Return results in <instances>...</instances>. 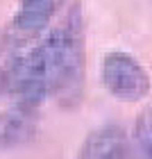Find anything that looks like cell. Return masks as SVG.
<instances>
[{
    "mask_svg": "<svg viewBox=\"0 0 152 159\" xmlns=\"http://www.w3.org/2000/svg\"><path fill=\"white\" fill-rule=\"evenodd\" d=\"M86 37L82 7L75 2L46 39L16 52L0 68V89L14 102L39 109L46 98L75 105L84 91Z\"/></svg>",
    "mask_w": 152,
    "mask_h": 159,
    "instance_id": "obj_1",
    "label": "cell"
},
{
    "mask_svg": "<svg viewBox=\"0 0 152 159\" xmlns=\"http://www.w3.org/2000/svg\"><path fill=\"white\" fill-rule=\"evenodd\" d=\"M102 84L116 100L141 102L150 93L148 70L123 50H111L102 59Z\"/></svg>",
    "mask_w": 152,
    "mask_h": 159,
    "instance_id": "obj_2",
    "label": "cell"
},
{
    "mask_svg": "<svg viewBox=\"0 0 152 159\" xmlns=\"http://www.w3.org/2000/svg\"><path fill=\"white\" fill-rule=\"evenodd\" d=\"M61 2L64 0H20L16 16L5 30V48L20 50L30 41L39 39L50 25V20L55 18V14L59 11Z\"/></svg>",
    "mask_w": 152,
    "mask_h": 159,
    "instance_id": "obj_3",
    "label": "cell"
},
{
    "mask_svg": "<svg viewBox=\"0 0 152 159\" xmlns=\"http://www.w3.org/2000/svg\"><path fill=\"white\" fill-rule=\"evenodd\" d=\"M39 109L27 105L11 102L9 109L0 114V146L14 148L20 143H27L37 134V123H39Z\"/></svg>",
    "mask_w": 152,
    "mask_h": 159,
    "instance_id": "obj_4",
    "label": "cell"
},
{
    "mask_svg": "<svg viewBox=\"0 0 152 159\" xmlns=\"http://www.w3.org/2000/svg\"><path fill=\"white\" fill-rule=\"evenodd\" d=\"M127 136L118 125H102L84 139L77 159H125Z\"/></svg>",
    "mask_w": 152,
    "mask_h": 159,
    "instance_id": "obj_5",
    "label": "cell"
},
{
    "mask_svg": "<svg viewBox=\"0 0 152 159\" xmlns=\"http://www.w3.org/2000/svg\"><path fill=\"white\" fill-rule=\"evenodd\" d=\"M134 141L139 143L141 152L152 159V107H145L134 120Z\"/></svg>",
    "mask_w": 152,
    "mask_h": 159,
    "instance_id": "obj_6",
    "label": "cell"
}]
</instances>
